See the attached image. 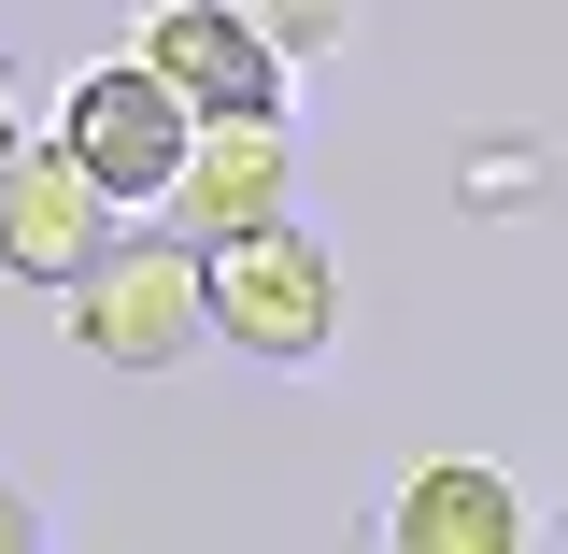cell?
Wrapping results in <instances>:
<instances>
[{
    "label": "cell",
    "mask_w": 568,
    "mask_h": 554,
    "mask_svg": "<svg viewBox=\"0 0 568 554\" xmlns=\"http://www.w3.org/2000/svg\"><path fill=\"white\" fill-rule=\"evenodd\" d=\"M58 142H71V171L129 213V200H171V171H185L200 114H185V100H171L142 58H114V71H85V85L58 100Z\"/></svg>",
    "instance_id": "cell-3"
},
{
    "label": "cell",
    "mask_w": 568,
    "mask_h": 554,
    "mask_svg": "<svg viewBox=\"0 0 568 554\" xmlns=\"http://www.w3.org/2000/svg\"><path fill=\"white\" fill-rule=\"evenodd\" d=\"M284 171H298V142H284V114H242V129H200V142H185V171H171V242H185V256H227V242H256V228H284Z\"/></svg>",
    "instance_id": "cell-6"
},
{
    "label": "cell",
    "mask_w": 568,
    "mask_h": 554,
    "mask_svg": "<svg viewBox=\"0 0 568 554\" xmlns=\"http://www.w3.org/2000/svg\"><path fill=\"white\" fill-rule=\"evenodd\" d=\"M142 71L200 114V129H242V114H284V58L256 14H227V0H171V14H142Z\"/></svg>",
    "instance_id": "cell-4"
},
{
    "label": "cell",
    "mask_w": 568,
    "mask_h": 554,
    "mask_svg": "<svg viewBox=\"0 0 568 554\" xmlns=\"http://www.w3.org/2000/svg\"><path fill=\"white\" fill-rule=\"evenodd\" d=\"M71 342L100 355V370H185V355L213 342V313H200V256H185L171 228H129L100 271L71 284Z\"/></svg>",
    "instance_id": "cell-2"
},
{
    "label": "cell",
    "mask_w": 568,
    "mask_h": 554,
    "mask_svg": "<svg viewBox=\"0 0 568 554\" xmlns=\"http://www.w3.org/2000/svg\"><path fill=\"white\" fill-rule=\"evenodd\" d=\"M114 242H129V228H114V200L71 171V142H14V171H0V271L58 299V284H85Z\"/></svg>",
    "instance_id": "cell-5"
},
{
    "label": "cell",
    "mask_w": 568,
    "mask_h": 554,
    "mask_svg": "<svg viewBox=\"0 0 568 554\" xmlns=\"http://www.w3.org/2000/svg\"><path fill=\"white\" fill-rule=\"evenodd\" d=\"M0 171H14V100H0Z\"/></svg>",
    "instance_id": "cell-9"
},
{
    "label": "cell",
    "mask_w": 568,
    "mask_h": 554,
    "mask_svg": "<svg viewBox=\"0 0 568 554\" xmlns=\"http://www.w3.org/2000/svg\"><path fill=\"white\" fill-rule=\"evenodd\" d=\"M200 313H213V342L298 370V355H327V328H342V271H327V242L284 213V228H256V242L200 256Z\"/></svg>",
    "instance_id": "cell-1"
},
{
    "label": "cell",
    "mask_w": 568,
    "mask_h": 554,
    "mask_svg": "<svg viewBox=\"0 0 568 554\" xmlns=\"http://www.w3.org/2000/svg\"><path fill=\"white\" fill-rule=\"evenodd\" d=\"M384 541H398V554H526L540 512H526V484L484 470V455H426L413 484L384 497Z\"/></svg>",
    "instance_id": "cell-7"
},
{
    "label": "cell",
    "mask_w": 568,
    "mask_h": 554,
    "mask_svg": "<svg viewBox=\"0 0 568 554\" xmlns=\"http://www.w3.org/2000/svg\"><path fill=\"white\" fill-rule=\"evenodd\" d=\"M0 554H43V512H29V484H0Z\"/></svg>",
    "instance_id": "cell-8"
}]
</instances>
